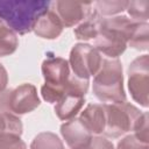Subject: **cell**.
<instances>
[{"label": "cell", "instance_id": "8", "mask_svg": "<svg viewBox=\"0 0 149 149\" xmlns=\"http://www.w3.org/2000/svg\"><path fill=\"white\" fill-rule=\"evenodd\" d=\"M1 99L5 109L15 115L30 113L41 104L36 87L29 83L21 84L10 91H5L1 93Z\"/></svg>", "mask_w": 149, "mask_h": 149}, {"label": "cell", "instance_id": "1", "mask_svg": "<svg viewBox=\"0 0 149 149\" xmlns=\"http://www.w3.org/2000/svg\"><path fill=\"white\" fill-rule=\"evenodd\" d=\"M134 20L126 15L100 17L99 33L94 38V48L109 59L121 56L128 47Z\"/></svg>", "mask_w": 149, "mask_h": 149}, {"label": "cell", "instance_id": "12", "mask_svg": "<svg viewBox=\"0 0 149 149\" xmlns=\"http://www.w3.org/2000/svg\"><path fill=\"white\" fill-rule=\"evenodd\" d=\"M85 104V95L65 92L64 95L56 102L55 113L59 120L69 121L77 116Z\"/></svg>", "mask_w": 149, "mask_h": 149}, {"label": "cell", "instance_id": "16", "mask_svg": "<svg viewBox=\"0 0 149 149\" xmlns=\"http://www.w3.org/2000/svg\"><path fill=\"white\" fill-rule=\"evenodd\" d=\"M19 38L15 31L0 21V57H6L16 51Z\"/></svg>", "mask_w": 149, "mask_h": 149}, {"label": "cell", "instance_id": "2", "mask_svg": "<svg viewBox=\"0 0 149 149\" xmlns=\"http://www.w3.org/2000/svg\"><path fill=\"white\" fill-rule=\"evenodd\" d=\"M50 5L45 0H0V21L16 34L26 35L33 30L37 16Z\"/></svg>", "mask_w": 149, "mask_h": 149}, {"label": "cell", "instance_id": "10", "mask_svg": "<svg viewBox=\"0 0 149 149\" xmlns=\"http://www.w3.org/2000/svg\"><path fill=\"white\" fill-rule=\"evenodd\" d=\"M61 135L71 149H85L93 136L78 118H73L62 123Z\"/></svg>", "mask_w": 149, "mask_h": 149}, {"label": "cell", "instance_id": "7", "mask_svg": "<svg viewBox=\"0 0 149 149\" xmlns=\"http://www.w3.org/2000/svg\"><path fill=\"white\" fill-rule=\"evenodd\" d=\"M128 90L133 100L147 108L149 106V56L136 57L128 66Z\"/></svg>", "mask_w": 149, "mask_h": 149}, {"label": "cell", "instance_id": "21", "mask_svg": "<svg viewBox=\"0 0 149 149\" xmlns=\"http://www.w3.org/2000/svg\"><path fill=\"white\" fill-rule=\"evenodd\" d=\"M0 149H27L21 135L14 133L0 134Z\"/></svg>", "mask_w": 149, "mask_h": 149}, {"label": "cell", "instance_id": "4", "mask_svg": "<svg viewBox=\"0 0 149 149\" xmlns=\"http://www.w3.org/2000/svg\"><path fill=\"white\" fill-rule=\"evenodd\" d=\"M41 71L44 84L41 87L43 100L56 104L65 93V84L71 74L69 62L62 57H48L43 61Z\"/></svg>", "mask_w": 149, "mask_h": 149}, {"label": "cell", "instance_id": "13", "mask_svg": "<svg viewBox=\"0 0 149 149\" xmlns=\"http://www.w3.org/2000/svg\"><path fill=\"white\" fill-rule=\"evenodd\" d=\"M92 135H100L105 128V112L102 104H88L78 118Z\"/></svg>", "mask_w": 149, "mask_h": 149}, {"label": "cell", "instance_id": "25", "mask_svg": "<svg viewBox=\"0 0 149 149\" xmlns=\"http://www.w3.org/2000/svg\"><path fill=\"white\" fill-rule=\"evenodd\" d=\"M85 149H87V147H86V148H85Z\"/></svg>", "mask_w": 149, "mask_h": 149}, {"label": "cell", "instance_id": "9", "mask_svg": "<svg viewBox=\"0 0 149 149\" xmlns=\"http://www.w3.org/2000/svg\"><path fill=\"white\" fill-rule=\"evenodd\" d=\"M55 13L59 17L63 27L70 28L78 26L93 12L92 2H79L69 0H58L52 3Z\"/></svg>", "mask_w": 149, "mask_h": 149}, {"label": "cell", "instance_id": "17", "mask_svg": "<svg viewBox=\"0 0 149 149\" xmlns=\"http://www.w3.org/2000/svg\"><path fill=\"white\" fill-rule=\"evenodd\" d=\"M22 122L20 118L10 112H7L3 107L1 94H0V134L3 133H14L22 134Z\"/></svg>", "mask_w": 149, "mask_h": 149}, {"label": "cell", "instance_id": "19", "mask_svg": "<svg viewBox=\"0 0 149 149\" xmlns=\"http://www.w3.org/2000/svg\"><path fill=\"white\" fill-rule=\"evenodd\" d=\"M30 149H64V144L55 133L42 132L34 137Z\"/></svg>", "mask_w": 149, "mask_h": 149}, {"label": "cell", "instance_id": "18", "mask_svg": "<svg viewBox=\"0 0 149 149\" xmlns=\"http://www.w3.org/2000/svg\"><path fill=\"white\" fill-rule=\"evenodd\" d=\"M128 1L126 0H100L92 3L93 10L100 16H113L126 10Z\"/></svg>", "mask_w": 149, "mask_h": 149}, {"label": "cell", "instance_id": "23", "mask_svg": "<svg viewBox=\"0 0 149 149\" xmlns=\"http://www.w3.org/2000/svg\"><path fill=\"white\" fill-rule=\"evenodd\" d=\"M87 149H115L113 143L107 140L105 136H92L90 144L87 146Z\"/></svg>", "mask_w": 149, "mask_h": 149}, {"label": "cell", "instance_id": "3", "mask_svg": "<svg viewBox=\"0 0 149 149\" xmlns=\"http://www.w3.org/2000/svg\"><path fill=\"white\" fill-rule=\"evenodd\" d=\"M93 94L105 104H120L126 101L123 73L121 62L105 58L92 83Z\"/></svg>", "mask_w": 149, "mask_h": 149}, {"label": "cell", "instance_id": "14", "mask_svg": "<svg viewBox=\"0 0 149 149\" xmlns=\"http://www.w3.org/2000/svg\"><path fill=\"white\" fill-rule=\"evenodd\" d=\"M128 45L133 49L146 51L149 47V24L148 22L135 21L129 35Z\"/></svg>", "mask_w": 149, "mask_h": 149}, {"label": "cell", "instance_id": "22", "mask_svg": "<svg viewBox=\"0 0 149 149\" xmlns=\"http://www.w3.org/2000/svg\"><path fill=\"white\" fill-rule=\"evenodd\" d=\"M116 149H149V143L140 140L134 133L119 140Z\"/></svg>", "mask_w": 149, "mask_h": 149}, {"label": "cell", "instance_id": "5", "mask_svg": "<svg viewBox=\"0 0 149 149\" xmlns=\"http://www.w3.org/2000/svg\"><path fill=\"white\" fill-rule=\"evenodd\" d=\"M105 112V128L102 134L111 139L120 137L128 132H134L142 113L130 102L102 104Z\"/></svg>", "mask_w": 149, "mask_h": 149}, {"label": "cell", "instance_id": "20", "mask_svg": "<svg viewBox=\"0 0 149 149\" xmlns=\"http://www.w3.org/2000/svg\"><path fill=\"white\" fill-rule=\"evenodd\" d=\"M126 10L129 16L134 21L147 22L149 17V1L140 0V1H128Z\"/></svg>", "mask_w": 149, "mask_h": 149}, {"label": "cell", "instance_id": "6", "mask_svg": "<svg viewBox=\"0 0 149 149\" xmlns=\"http://www.w3.org/2000/svg\"><path fill=\"white\" fill-rule=\"evenodd\" d=\"M101 54L91 44L77 43L72 47L69 57V65L72 74L80 79H90L95 76L102 64Z\"/></svg>", "mask_w": 149, "mask_h": 149}, {"label": "cell", "instance_id": "15", "mask_svg": "<svg viewBox=\"0 0 149 149\" xmlns=\"http://www.w3.org/2000/svg\"><path fill=\"white\" fill-rule=\"evenodd\" d=\"M99 24H100V16L93 10L88 17H86L83 22H80L74 28V36L77 40L88 41L94 40L99 33Z\"/></svg>", "mask_w": 149, "mask_h": 149}, {"label": "cell", "instance_id": "11", "mask_svg": "<svg viewBox=\"0 0 149 149\" xmlns=\"http://www.w3.org/2000/svg\"><path fill=\"white\" fill-rule=\"evenodd\" d=\"M63 28L64 27L55 10L48 8L37 16L31 31H34V34L41 38L55 40L62 34Z\"/></svg>", "mask_w": 149, "mask_h": 149}, {"label": "cell", "instance_id": "24", "mask_svg": "<svg viewBox=\"0 0 149 149\" xmlns=\"http://www.w3.org/2000/svg\"><path fill=\"white\" fill-rule=\"evenodd\" d=\"M7 85H8V73L5 66L0 63V94L6 91Z\"/></svg>", "mask_w": 149, "mask_h": 149}]
</instances>
